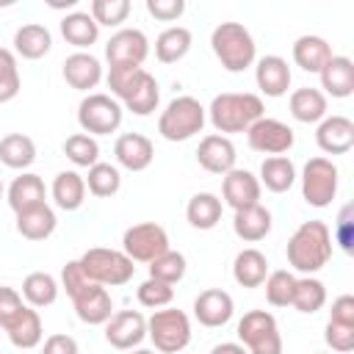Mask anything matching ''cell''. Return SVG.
I'll use <instances>...</instances> for the list:
<instances>
[{"instance_id":"29","label":"cell","mask_w":354,"mask_h":354,"mask_svg":"<svg viewBox=\"0 0 354 354\" xmlns=\"http://www.w3.org/2000/svg\"><path fill=\"white\" fill-rule=\"evenodd\" d=\"M268 277V260L260 249L249 246V249H241L232 260V279L241 285V288H260Z\"/></svg>"},{"instance_id":"47","label":"cell","mask_w":354,"mask_h":354,"mask_svg":"<svg viewBox=\"0 0 354 354\" xmlns=\"http://www.w3.org/2000/svg\"><path fill=\"white\" fill-rule=\"evenodd\" d=\"M91 285H97V282H91V279L83 274V268H80L77 260H69V263L61 268V288L66 290L69 299H77V296H80L83 290H88Z\"/></svg>"},{"instance_id":"52","label":"cell","mask_w":354,"mask_h":354,"mask_svg":"<svg viewBox=\"0 0 354 354\" xmlns=\"http://www.w3.org/2000/svg\"><path fill=\"white\" fill-rule=\"evenodd\" d=\"M77 340L72 335H64V332H55L44 340L41 346V354H77Z\"/></svg>"},{"instance_id":"23","label":"cell","mask_w":354,"mask_h":354,"mask_svg":"<svg viewBox=\"0 0 354 354\" xmlns=\"http://www.w3.org/2000/svg\"><path fill=\"white\" fill-rule=\"evenodd\" d=\"M72 304H75L77 318L83 324H88V326L108 324V318L113 315V299H111L108 288H102V285H91L77 299H72Z\"/></svg>"},{"instance_id":"28","label":"cell","mask_w":354,"mask_h":354,"mask_svg":"<svg viewBox=\"0 0 354 354\" xmlns=\"http://www.w3.org/2000/svg\"><path fill=\"white\" fill-rule=\"evenodd\" d=\"M288 108H290V116L296 122H301V124H318L326 116V94L321 88L301 86V88H296L290 94Z\"/></svg>"},{"instance_id":"46","label":"cell","mask_w":354,"mask_h":354,"mask_svg":"<svg viewBox=\"0 0 354 354\" xmlns=\"http://www.w3.org/2000/svg\"><path fill=\"white\" fill-rule=\"evenodd\" d=\"M136 296H138V304H141V307L160 310V307H169V304H171V299H174V288L166 285V282H158V279L147 277V279L138 285Z\"/></svg>"},{"instance_id":"25","label":"cell","mask_w":354,"mask_h":354,"mask_svg":"<svg viewBox=\"0 0 354 354\" xmlns=\"http://www.w3.org/2000/svg\"><path fill=\"white\" fill-rule=\"evenodd\" d=\"M50 47H53V36L41 22H25L14 33V55L19 58L39 61L50 53Z\"/></svg>"},{"instance_id":"53","label":"cell","mask_w":354,"mask_h":354,"mask_svg":"<svg viewBox=\"0 0 354 354\" xmlns=\"http://www.w3.org/2000/svg\"><path fill=\"white\" fill-rule=\"evenodd\" d=\"M329 321H335V324H351L354 326V296L351 293H343V296H337L332 301Z\"/></svg>"},{"instance_id":"40","label":"cell","mask_w":354,"mask_h":354,"mask_svg":"<svg viewBox=\"0 0 354 354\" xmlns=\"http://www.w3.org/2000/svg\"><path fill=\"white\" fill-rule=\"evenodd\" d=\"M326 304V288L321 279L315 277H296V285H293V299H290V307H296L299 313H318L321 307Z\"/></svg>"},{"instance_id":"22","label":"cell","mask_w":354,"mask_h":354,"mask_svg":"<svg viewBox=\"0 0 354 354\" xmlns=\"http://www.w3.org/2000/svg\"><path fill=\"white\" fill-rule=\"evenodd\" d=\"M254 80L266 97H285L290 88V66L282 55H263L254 66Z\"/></svg>"},{"instance_id":"13","label":"cell","mask_w":354,"mask_h":354,"mask_svg":"<svg viewBox=\"0 0 354 354\" xmlns=\"http://www.w3.org/2000/svg\"><path fill=\"white\" fill-rule=\"evenodd\" d=\"M149 55V39L138 28H119L105 41L108 66H141Z\"/></svg>"},{"instance_id":"42","label":"cell","mask_w":354,"mask_h":354,"mask_svg":"<svg viewBox=\"0 0 354 354\" xmlns=\"http://www.w3.org/2000/svg\"><path fill=\"white\" fill-rule=\"evenodd\" d=\"M185 254L183 252H174V249H166L160 257H155L149 263V277L158 279V282H166V285H177L183 277H185Z\"/></svg>"},{"instance_id":"8","label":"cell","mask_w":354,"mask_h":354,"mask_svg":"<svg viewBox=\"0 0 354 354\" xmlns=\"http://www.w3.org/2000/svg\"><path fill=\"white\" fill-rule=\"evenodd\" d=\"M238 340L249 354H282L279 324L268 310H249L238 321Z\"/></svg>"},{"instance_id":"2","label":"cell","mask_w":354,"mask_h":354,"mask_svg":"<svg viewBox=\"0 0 354 354\" xmlns=\"http://www.w3.org/2000/svg\"><path fill=\"white\" fill-rule=\"evenodd\" d=\"M285 257H288V266L304 277H313L315 271H321L332 257V230L326 227V221H318V218L301 221L296 232L288 238Z\"/></svg>"},{"instance_id":"55","label":"cell","mask_w":354,"mask_h":354,"mask_svg":"<svg viewBox=\"0 0 354 354\" xmlns=\"http://www.w3.org/2000/svg\"><path fill=\"white\" fill-rule=\"evenodd\" d=\"M130 354H158V351H152V348H130Z\"/></svg>"},{"instance_id":"11","label":"cell","mask_w":354,"mask_h":354,"mask_svg":"<svg viewBox=\"0 0 354 354\" xmlns=\"http://www.w3.org/2000/svg\"><path fill=\"white\" fill-rule=\"evenodd\" d=\"M169 249V232L155 221H138L124 230L122 235V252L133 263H152Z\"/></svg>"},{"instance_id":"5","label":"cell","mask_w":354,"mask_h":354,"mask_svg":"<svg viewBox=\"0 0 354 354\" xmlns=\"http://www.w3.org/2000/svg\"><path fill=\"white\" fill-rule=\"evenodd\" d=\"M205 119H207V111L205 105L191 97V94H180L174 97L158 116V133L166 138V141H188L194 138L196 133H202L205 127Z\"/></svg>"},{"instance_id":"19","label":"cell","mask_w":354,"mask_h":354,"mask_svg":"<svg viewBox=\"0 0 354 354\" xmlns=\"http://www.w3.org/2000/svg\"><path fill=\"white\" fill-rule=\"evenodd\" d=\"M113 158L127 171H144L155 160V144L141 133H122L113 144Z\"/></svg>"},{"instance_id":"34","label":"cell","mask_w":354,"mask_h":354,"mask_svg":"<svg viewBox=\"0 0 354 354\" xmlns=\"http://www.w3.org/2000/svg\"><path fill=\"white\" fill-rule=\"evenodd\" d=\"M8 335V340L17 346V348H36L44 337V329H41V318H39V310L36 307H28L3 329Z\"/></svg>"},{"instance_id":"30","label":"cell","mask_w":354,"mask_h":354,"mask_svg":"<svg viewBox=\"0 0 354 354\" xmlns=\"http://www.w3.org/2000/svg\"><path fill=\"white\" fill-rule=\"evenodd\" d=\"M55 210L44 202V205H36L30 210H22L17 213V232L25 238V241H47L53 232H55Z\"/></svg>"},{"instance_id":"33","label":"cell","mask_w":354,"mask_h":354,"mask_svg":"<svg viewBox=\"0 0 354 354\" xmlns=\"http://www.w3.org/2000/svg\"><path fill=\"white\" fill-rule=\"evenodd\" d=\"M191 44H194V36H191L188 28H183V25H169V28L160 30L158 39H155V58H158L160 64H177V61H183V58L188 55Z\"/></svg>"},{"instance_id":"35","label":"cell","mask_w":354,"mask_h":354,"mask_svg":"<svg viewBox=\"0 0 354 354\" xmlns=\"http://www.w3.org/2000/svg\"><path fill=\"white\" fill-rule=\"evenodd\" d=\"M61 36L77 47L80 53H86V47H91L100 39V25L91 19L88 11H72L61 19Z\"/></svg>"},{"instance_id":"44","label":"cell","mask_w":354,"mask_h":354,"mask_svg":"<svg viewBox=\"0 0 354 354\" xmlns=\"http://www.w3.org/2000/svg\"><path fill=\"white\" fill-rule=\"evenodd\" d=\"M130 0H91L88 6V14L97 25H105V28H119L127 17H130Z\"/></svg>"},{"instance_id":"17","label":"cell","mask_w":354,"mask_h":354,"mask_svg":"<svg viewBox=\"0 0 354 354\" xmlns=\"http://www.w3.org/2000/svg\"><path fill=\"white\" fill-rule=\"evenodd\" d=\"M260 191H263L260 180L246 169H232L221 180V202L230 205L232 210L260 205Z\"/></svg>"},{"instance_id":"7","label":"cell","mask_w":354,"mask_h":354,"mask_svg":"<svg viewBox=\"0 0 354 354\" xmlns=\"http://www.w3.org/2000/svg\"><path fill=\"white\" fill-rule=\"evenodd\" d=\"M147 337L158 354H183L191 343V318L177 307L155 310L147 318Z\"/></svg>"},{"instance_id":"36","label":"cell","mask_w":354,"mask_h":354,"mask_svg":"<svg viewBox=\"0 0 354 354\" xmlns=\"http://www.w3.org/2000/svg\"><path fill=\"white\" fill-rule=\"evenodd\" d=\"M260 185H266L271 194H285L293 188L296 183V166L290 158L285 155H274V158H266L260 163Z\"/></svg>"},{"instance_id":"38","label":"cell","mask_w":354,"mask_h":354,"mask_svg":"<svg viewBox=\"0 0 354 354\" xmlns=\"http://www.w3.org/2000/svg\"><path fill=\"white\" fill-rule=\"evenodd\" d=\"M22 299L28 307H50L58 299V282L47 271H30L22 279Z\"/></svg>"},{"instance_id":"16","label":"cell","mask_w":354,"mask_h":354,"mask_svg":"<svg viewBox=\"0 0 354 354\" xmlns=\"http://www.w3.org/2000/svg\"><path fill=\"white\" fill-rule=\"evenodd\" d=\"M196 160L205 171L210 174H227L235 169V160H238V152H235V144L230 141V136H221V133H210L199 141L196 147Z\"/></svg>"},{"instance_id":"43","label":"cell","mask_w":354,"mask_h":354,"mask_svg":"<svg viewBox=\"0 0 354 354\" xmlns=\"http://www.w3.org/2000/svg\"><path fill=\"white\" fill-rule=\"evenodd\" d=\"M266 301L271 307H290V299H293V285H296V277L288 271V268H277V271H268L266 277Z\"/></svg>"},{"instance_id":"14","label":"cell","mask_w":354,"mask_h":354,"mask_svg":"<svg viewBox=\"0 0 354 354\" xmlns=\"http://www.w3.org/2000/svg\"><path fill=\"white\" fill-rule=\"evenodd\" d=\"M144 337H147V318L138 310H119L105 324V340L119 351L138 348Z\"/></svg>"},{"instance_id":"51","label":"cell","mask_w":354,"mask_h":354,"mask_svg":"<svg viewBox=\"0 0 354 354\" xmlns=\"http://www.w3.org/2000/svg\"><path fill=\"white\" fill-rule=\"evenodd\" d=\"M332 241L340 243L343 252H351L354 249V221H351V205H346L337 216V224H335V232H332Z\"/></svg>"},{"instance_id":"3","label":"cell","mask_w":354,"mask_h":354,"mask_svg":"<svg viewBox=\"0 0 354 354\" xmlns=\"http://www.w3.org/2000/svg\"><path fill=\"white\" fill-rule=\"evenodd\" d=\"M210 116V124L221 133H246L260 116H266V105L257 94L252 91H224L216 94L210 108H205Z\"/></svg>"},{"instance_id":"26","label":"cell","mask_w":354,"mask_h":354,"mask_svg":"<svg viewBox=\"0 0 354 354\" xmlns=\"http://www.w3.org/2000/svg\"><path fill=\"white\" fill-rule=\"evenodd\" d=\"M232 232L243 243H257L271 232V210L263 205H252L243 210H235L232 216Z\"/></svg>"},{"instance_id":"4","label":"cell","mask_w":354,"mask_h":354,"mask_svg":"<svg viewBox=\"0 0 354 354\" xmlns=\"http://www.w3.org/2000/svg\"><path fill=\"white\" fill-rule=\"evenodd\" d=\"M210 47L227 72H243L257 58V44L241 22H218L210 33Z\"/></svg>"},{"instance_id":"49","label":"cell","mask_w":354,"mask_h":354,"mask_svg":"<svg viewBox=\"0 0 354 354\" xmlns=\"http://www.w3.org/2000/svg\"><path fill=\"white\" fill-rule=\"evenodd\" d=\"M25 310V301H22V293L17 288H8V285H0V329H6L19 313Z\"/></svg>"},{"instance_id":"15","label":"cell","mask_w":354,"mask_h":354,"mask_svg":"<svg viewBox=\"0 0 354 354\" xmlns=\"http://www.w3.org/2000/svg\"><path fill=\"white\" fill-rule=\"evenodd\" d=\"M315 144L326 155H346L354 147V122L340 113H326L315 127Z\"/></svg>"},{"instance_id":"1","label":"cell","mask_w":354,"mask_h":354,"mask_svg":"<svg viewBox=\"0 0 354 354\" xmlns=\"http://www.w3.org/2000/svg\"><path fill=\"white\" fill-rule=\"evenodd\" d=\"M108 88L111 97L136 116H149L158 111L160 102V86L155 75H149L144 66H108Z\"/></svg>"},{"instance_id":"45","label":"cell","mask_w":354,"mask_h":354,"mask_svg":"<svg viewBox=\"0 0 354 354\" xmlns=\"http://www.w3.org/2000/svg\"><path fill=\"white\" fill-rule=\"evenodd\" d=\"M22 88L19 80V66H17V55L8 47H0V105L11 102Z\"/></svg>"},{"instance_id":"12","label":"cell","mask_w":354,"mask_h":354,"mask_svg":"<svg viewBox=\"0 0 354 354\" xmlns=\"http://www.w3.org/2000/svg\"><path fill=\"white\" fill-rule=\"evenodd\" d=\"M246 141L254 152H263L268 158L274 155H285L293 149V127L285 124L282 119H271V116H260L249 130H246Z\"/></svg>"},{"instance_id":"32","label":"cell","mask_w":354,"mask_h":354,"mask_svg":"<svg viewBox=\"0 0 354 354\" xmlns=\"http://www.w3.org/2000/svg\"><path fill=\"white\" fill-rule=\"evenodd\" d=\"M221 213H224V202L210 191L194 194L185 205V218L194 230H213L221 221Z\"/></svg>"},{"instance_id":"24","label":"cell","mask_w":354,"mask_h":354,"mask_svg":"<svg viewBox=\"0 0 354 354\" xmlns=\"http://www.w3.org/2000/svg\"><path fill=\"white\" fill-rule=\"evenodd\" d=\"M8 205L14 213H22V210H30L36 205H44L47 202V188H44V180L33 171H22L19 177H14V183L8 185Z\"/></svg>"},{"instance_id":"56","label":"cell","mask_w":354,"mask_h":354,"mask_svg":"<svg viewBox=\"0 0 354 354\" xmlns=\"http://www.w3.org/2000/svg\"><path fill=\"white\" fill-rule=\"evenodd\" d=\"M0 199H3V180H0Z\"/></svg>"},{"instance_id":"50","label":"cell","mask_w":354,"mask_h":354,"mask_svg":"<svg viewBox=\"0 0 354 354\" xmlns=\"http://www.w3.org/2000/svg\"><path fill=\"white\" fill-rule=\"evenodd\" d=\"M147 11L160 22H177L185 11V0H147Z\"/></svg>"},{"instance_id":"31","label":"cell","mask_w":354,"mask_h":354,"mask_svg":"<svg viewBox=\"0 0 354 354\" xmlns=\"http://www.w3.org/2000/svg\"><path fill=\"white\" fill-rule=\"evenodd\" d=\"M50 194H53V202L61 210L72 213V210H77L86 202V180L75 169L58 171L55 180H53V185H50Z\"/></svg>"},{"instance_id":"21","label":"cell","mask_w":354,"mask_h":354,"mask_svg":"<svg viewBox=\"0 0 354 354\" xmlns=\"http://www.w3.org/2000/svg\"><path fill=\"white\" fill-rule=\"evenodd\" d=\"M324 94L335 100H346L354 94V61L348 55H332L318 72Z\"/></svg>"},{"instance_id":"48","label":"cell","mask_w":354,"mask_h":354,"mask_svg":"<svg viewBox=\"0 0 354 354\" xmlns=\"http://www.w3.org/2000/svg\"><path fill=\"white\" fill-rule=\"evenodd\" d=\"M324 340H326V346L335 354H348V351H354V326L351 324H335V321H329L326 324V332H324Z\"/></svg>"},{"instance_id":"37","label":"cell","mask_w":354,"mask_h":354,"mask_svg":"<svg viewBox=\"0 0 354 354\" xmlns=\"http://www.w3.org/2000/svg\"><path fill=\"white\" fill-rule=\"evenodd\" d=\"M0 160L8 169L25 171L33 160H36V144L30 136L25 133H8L0 138Z\"/></svg>"},{"instance_id":"9","label":"cell","mask_w":354,"mask_h":354,"mask_svg":"<svg viewBox=\"0 0 354 354\" xmlns=\"http://www.w3.org/2000/svg\"><path fill=\"white\" fill-rule=\"evenodd\" d=\"M122 116H124V108L111 94H102V91L86 94L80 100V105H77V124L88 136H111V133H116L119 124H122Z\"/></svg>"},{"instance_id":"20","label":"cell","mask_w":354,"mask_h":354,"mask_svg":"<svg viewBox=\"0 0 354 354\" xmlns=\"http://www.w3.org/2000/svg\"><path fill=\"white\" fill-rule=\"evenodd\" d=\"M61 72H64V80H66L72 88L88 91V94H91V88H97L100 80H102V64H100V58L91 55V53H80V50L64 58V69H61Z\"/></svg>"},{"instance_id":"41","label":"cell","mask_w":354,"mask_h":354,"mask_svg":"<svg viewBox=\"0 0 354 354\" xmlns=\"http://www.w3.org/2000/svg\"><path fill=\"white\" fill-rule=\"evenodd\" d=\"M64 155L80 166V169H91L97 160H100V144L94 136L88 133H72L66 141H64Z\"/></svg>"},{"instance_id":"18","label":"cell","mask_w":354,"mask_h":354,"mask_svg":"<svg viewBox=\"0 0 354 354\" xmlns=\"http://www.w3.org/2000/svg\"><path fill=\"white\" fill-rule=\"evenodd\" d=\"M232 313H235V301L221 288H207V290H202L194 299V318L202 326H207V329H216V326L230 324Z\"/></svg>"},{"instance_id":"10","label":"cell","mask_w":354,"mask_h":354,"mask_svg":"<svg viewBox=\"0 0 354 354\" xmlns=\"http://www.w3.org/2000/svg\"><path fill=\"white\" fill-rule=\"evenodd\" d=\"M301 196L310 207H329L337 196V166L329 158H310L301 169Z\"/></svg>"},{"instance_id":"27","label":"cell","mask_w":354,"mask_h":354,"mask_svg":"<svg viewBox=\"0 0 354 354\" xmlns=\"http://www.w3.org/2000/svg\"><path fill=\"white\" fill-rule=\"evenodd\" d=\"M293 64L299 66V69H304V72H313V75H318L321 69H324V64L332 58V47H329V41L326 39H321V36H313V33H304V36H299L296 41H293Z\"/></svg>"},{"instance_id":"39","label":"cell","mask_w":354,"mask_h":354,"mask_svg":"<svg viewBox=\"0 0 354 354\" xmlns=\"http://www.w3.org/2000/svg\"><path fill=\"white\" fill-rule=\"evenodd\" d=\"M83 180H86V191L91 196H97V199H108V196L119 194V188H122L119 169L113 163H102V160H97Z\"/></svg>"},{"instance_id":"6","label":"cell","mask_w":354,"mask_h":354,"mask_svg":"<svg viewBox=\"0 0 354 354\" xmlns=\"http://www.w3.org/2000/svg\"><path fill=\"white\" fill-rule=\"evenodd\" d=\"M83 274L102 285V288H119V285H127L136 274V266L133 260L122 252V249H105V246H91L86 249L80 257H77Z\"/></svg>"},{"instance_id":"54","label":"cell","mask_w":354,"mask_h":354,"mask_svg":"<svg viewBox=\"0 0 354 354\" xmlns=\"http://www.w3.org/2000/svg\"><path fill=\"white\" fill-rule=\"evenodd\" d=\"M210 354H249V351L241 343H218V346H213Z\"/></svg>"}]
</instances>
